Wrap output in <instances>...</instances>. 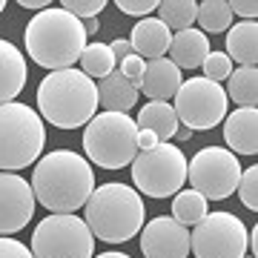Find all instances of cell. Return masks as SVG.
Masks as SVG:
<instances>
[{
    "mask_svg": "<svg viewBox=\"0 0 258 258\" xmlns=\"http://www.w3.org/2000/svg\"><path fill=\"white\" fill-rule=\"evenodd\" d=\"M161 141L152 135V132H147V129H138V152H147V149L158 147Z\"/></svg>",
    "mask_w": 258,
    "mask_h": 258,
    "instance_id": "cell-35",
    "label": "cell"
},
{
    "mask_svg": "<svg viewBox=\"0 0 258 258\" xmlns=\"http://www.w3.org/2000/svg\"><path fill=\"white\" fill-rule=\"evenodd\" d=\"M46 126L26 103H0V172L32 166L43 152Z\"/></svg>",
    "mask_w": 258,
    "mask_h": 258,
    "instance_id": "cell-5",
    "label": "cell"
},
{
    "mask_svg": "<svg viewBox=\"0 0 258 258\" xmlns=\"http://www.w3.org/2000/svg\"><path fill=\"white\" fill-rule=\"evenodd\" d=\"M227 103H230V98L221 83L207 81L204 75H198V78L181 81L172 109H175L178 120L195 132V129L218 126L227 118Z\"/></svg>",
    "mask_w": 258,
    "mask_h": 258,
    "instance_id": "cell-9",
    "label": "cell"
},
{
    "mask_svg": "<svg viewBox=\"0 0 258 258\" xmlns=\"http://www.w3.org/2000/svg\"><path fill=\"white\" fill-rule=\"evenodd\" d=\"M238 195H241V204L247 210L255 212L258 210V166H249V169H241V178H238Z\"/></svg>",
    "mask_w": 258,
    "mask_h": 258,
    "instance_id": "cell-27",
    "label": "cell"
},
{
    "mask_svg": "<svg viewBox=\"0 0 258 258\" xmlns=\"http://www.w3.org/2000/svg\"><path fill=\"white\" fill-rule=\"evenodd\" d=\"M95 235L83 218L72 212H52L32 235L35 258H92Z\"/></svg>",
    "mask_w": 258,
    "mask_h": 258,
    "instance_id": "cell-8",
    "label": "cell"
},
{
    "mask_svg": "<svg viewBox=\"0 0 258 258\" xmlns=\"http://www.w3.org/2000/svg\"><path fill=\"white\" fill-rule=\"evenodd\" d=\"M195 15H198V3L195 0H164V3H158V20L169 32L172 29H178V32L189 29L195 23Z\"/></svg>",
    "mask_w": 258,
    "mask_h": 258,
    "instance_id": "cell-23",
    "label": "cell"
},
{
    "mask_svg": "<svg viewBox=\"0 0 258 258\" xmlns=\"http://www.w3.org/2000/svg\"><path fill=\"white\" fill-rule=\"evenodd\" d=\"M123 15H135V18H149L158 9V0H118L115 3Z\"/></svg>",
    "mask_w": 258,
    "mask_h": 258,
    "instance_id": "cell-30",
    "label": "cell"
},
{
    "mask_svg": "<svg viewBox=\"0 0 258 258\" xmlns=\"http://www.w3.org/2000/svg\"><path fill=\"white\" fill-rule=\"evenodd\" d=\"M135 103H138V86L129 83L120 72H112L109 78H103L98 83V106H103V112H123L126 115Z\"/></svg>",
    "mask_w": 258,
    "mask_h": 258,
    "instance_id": "cell-19",
    "label": "cell"
},
{
    "mask_svg": "<svg viewBox=\"0 0 258 258\" xmlns=\"http://www.w3.org/2000/svg\"><path fill=\"white\" fill-rule=\"evenodd\" d=\"M189 249L195 258H244L247 227L232 212H207L189 232Z\"/></svg>",
    "mask_w": 258,
    "mask_h": 258,
    "instance_id": "cell-11",
    "label": "cell"
},
{
    "mask_svg": "<svg viewBox=\"0 0 258 258\" xmlns=\"http://www.w3.org/2000/svg\"><path fill=\"white\" fill-rule=\"evenodd\" d=\"M0 258H35V255H32V249L23 247L20 241L3 238V235H0Z\"/></svg>",
    "mask_w": 258,
    "mask_h": 258,
    "instance_id": "cell-32",
    "label": "cell"
},
{
    "mask_svg": "<svg viewBox=\"0 0 258 258\" xmlns=\"http://www.w3.org/2000/svg\"><path fill=\"white\" fill-rule=\"evenodd\" d=\"M207 212H210L207 210V198L201 192H195V189H184V192H178L172 198V218L178 224H184L186 230L195 227Z\"/></svg>",
    "mask_w": 258,
    "mask_h": 258,
    "instance_id": "cell-24",
    "label": "cell"
},
{
    "mask_svg": "<svg viewBox=\"0 0 258 258\" xmlns=\"http://www.w3.org/2000/svg\"><path fill=\"white\" fill-rule=\"evenodd\" d=\"M83 221L95 238L106 244H123L144 230L147 210L138 189L126 184H103L92 189L89 201L83 204Z\"/></svg>",
    "mask_w": 258,
    "mask_h": 258,
    "instance_id": "cell-4",
    "label": "cell"
},
{
    "mask_svg": "<svg viewBox=\"0 0 258 258\" xmlns=\"http://www.w3.org/2000/svg\"><path fill=\"white\" fill-rule=\"evenodd\" d=\"M201 69H204V78H207V81L221 83L232 75V60L227 57V52H210L207 60L201 63Z\"/></svg>",
    "mask_w": 258,
    "mask_h": 258,
    "instance_id": "cell-28",
    "label": "cell"
},
{
    "mask_svg": "<svg viewBox=\"0 0 258 258\" xmlns=\"http://www.w3.org/2000/svg\"><path fill=\"white\" fill-rule=\"evenodd\" d=\"M227 81H230V92H227L230 101H235L238 106H255V101H258V69L255 66L232 69V75Z\"/></svg>",
    "mask_w": 258,
    "mask_h": 258,
    "instance_id": "cell-22",
    "label": "cell"
},
{
    "mask_svg": "<svg viewBox=\"0 0 258 258\" xmlns=\"http://www.w3.org/2000/svg\"><path fill=\"white\" fill-rule=\"evenodd\" d=\"M212 49L207 43V35L201 29H184V32H175L172 40H169V60L178 66V69H198V66L207 60Z\"/></svg>",
    "mask_w": 258,
    "mask_h": 258,
    "instance_id": "cell-18",
    "label": "cell"
},
{
    "mask_svg": "<svg viewBox=\"0 0 258 258\" xmlns=\"http://www.w3.org/2000/svg\"><path fill=\"white\" fill-rule=\"evenodd\" d=\"M238 178H241L238 158L224 147H207L201 152H195L192 161H186V181L207 201L230 198L238 186Z\"/></svg>",
    "mask_w": 258,
    "mask_h": 258,
    "instance_id": "cell-10",
    "label": "cell"
},
{
    "mask_svg": "<svg viewBox=\"0 0 258 258\" xmlns=\"http://www.w3.org/2000/svg\"><path fill=\"white\" fill-rule=\"evenodd\" d=\"M178 86H181V69L172 60L158 57V60H149L147 63L138 89L147 98H152V101H166V98H175Z\"/></svg>",
    "mask_w": 258,
    "mask_h": 258,
    "instance_id": "cell-17",
    "label": "cell"
},
{
    "mask_svg": "<svg viewBox=\"0 0 258 258\" xmlns=\"http://www.w3.org/2000/svg\"><path fill=\"white\" fill-rule=\"evenodd\" d=\"M60 6L78 20H92V18H98V15L103 12L106 0H63Z\"/></svg>",
    "mask_w": 258,
    "mask_h": 258,
    "instance_id": "cell-29",
    "label": "cell"
},
{
    "mask_svg": "<svg viewBox=\"0 0 258 258\" xmlns=\"http://www.w3.org/2000/svg\"><path fill=\"white\" fill-rule=\"evenodd\" d=\"M132 181L138 192L149 198H172L181 192L186 181V158L175 144H158V147L138 152L132 161Z\"/></svg>",
    "mask_w": 258,
    "mask_h": 258,
    "instance_id": "cell-7",
    "label": "cell"
},
{
    "mask_svg": "<svg viewBox=\"0 0 258 258\" xmlns=\"http://www.w3.org/2000/svg\"><path fill=\"white\" fill-rule=\"evenodd\" d=\"M227 52L230 60H238L241 66H255L258 60V26L255 20H241L230 26L227 35Z\"/></svg>",
    "mask_w": 258,
    "mask_h": 258,
    "instance_id": "cell-21",
    "label": "cell"
},
{
    "mask_svg": "<svg viewBox=\"0 0 258 258\" xmlns=\"http://www.w3.org/2000/svg\"><path fill=\"white\" fill-rule=\"evenodd\" d=\"M109 52L115 55V60H118V63H120V60H126L129 55H135L129 40H112V43H109Z\"/></svg>",
    "mask_w": 258,
    "mask_h": 258,
    "instance_id": "cell-34",
    "label": "cell"
},
{
    "mask_svg": "<svg viewBox=\"0 0 258 258\" xmlns=\"http://www.w3.org/2000/svg\"><path fill=\"white\" fill-rule=\"evenodd\" d=\"M224 141L235 155H255L258 152V109L241 106L224 118Z\"/></svg>",
    "mask_w": 258,
    "mask_h": 258,
    "instance_id": "cell-14",
    "label": "cell"
},
{
    "mask_svg": "<svg viewBox=\"0 0 258 258\" xmlns=\"http://www.w3.org/2000/svg\"><path fill=\"white\" fill-rule=\"evenodd\" d=\"M81 72L89 75V78H109L112 72H115V55L109 52V46L106 43H92V46L83 49L81 55Z\"/></svg>",
    "mask_w": 258,
    "mask_h": 258,
    "instance_id": "cell-26",
    "label": "cell"
},
{
    "mask_svg": "<svg viewBox=\"0 0 258 258\" xmlns=\"http://www.w3.org/2000/svg\"><path fill=\"white\" fill-rule=\"evenodd\" d=\"M35 215V192L15 172H0V235L20 232Z\"/></svg>",
    "mask_w": 258,
    "mask_h": 258,
    "instance_id": "cell-12",
    "label": "cell"
},
{
    "mask_svg": "<svg viewBox=\"0 0 258 258\" xmlns=\"http://www.w3.org/2000/svg\"><path fill=\"white\" fill-rule=\"evenodd\" d=\"M247 249H252V255L258 252V227H252V232H247Z\"/></svg>",
    "mask_w": 258,
    "mask_h": 258,
    "instance_id": "cell-38",
    "label": "cell"
},
{
    "mask_svg": "<svg viewBox=\"0 0 258 258\" xmlns=\"http://www.w3.org/2000/svg\"><path fill=\"white\" fill-rule=\"evenodd\" d=\"M92 258H129L126 252H103V255H92Z\"/></svg>",
    "mask_w": 258,
    "mask_h": 258,
    "instance_id": "cell-40",
    "label": "cell"
},
{
    "mask_svg": "<svg viewBox=\"0 0 258 258\" xmlns=\"http://www.w3.org/2000/svg\"><path fill=\"white\" fill-rule=\"evenodd\" d=\"M3 9H6V0H0V12H3Z\"/></svg>",
    "mask_w": 258,
    "mask_h": 258,
    "instance_id": "cell-41",
    "label": "cell"
},
{
    "mask_svg": "<svg viewBox=\"0 0 258 258\" xmlns=\"http://www.w3.org/2000/svg\"><path fill=\"white\" fill-rule=\"evenodd\" d=\"M20 6H23V9H32V12H46L52 3H49V0H20Z\"/></svg>",
    "mask_w": 258,
    "mask_h": 258,
    "instance_id": "cell-36",
    "label": "cell"
},
{
    "mask_svg": "<svg viewBox=\"0 0 258 258\" xmlns=\"http://www.w3.org/2000/svg\"><path fill=\"white\" fill-rule=\"evenodd\" d=\"M244 258H255V255H244Z\"/></svg>",
    "mask_w": 258,
    "mask_h": 258,
    "instance_id": "cell-42",
    "label": "cell"
},
{
    "mask_svg": "<svg viewBox=\"0 0 258 258\" xmlns=\"http://www.w3.org/2000/svg\"><path fill=\"white\" fill-rule=\"evenodd\" d=\"M195 20H198V26H201L204 35H207V32H210V35H218L224 29H230L232 12H230V6H227V0H207V3H198Z\"/></svg>",
    "mask_w": 258,
    "mask_h": 258,
    "instance_id": "cell-25",
    "label": "cell"
},
{
    "mask_svg": "<svg viewBox=\"0 0 258 258\" xmlns=\"http://www.w3.org/2000/svg\"><path fill=\"white\" fill-rule=\"evenodd\" d=\"M144 69H147V60L138 55H129L126 60H120V69L118 72L126 78L129 83H135V86H141V78H144Z\"/></svg>",
    "mask_w": 258,
    "mask_h": 258,
    "instance_id": "cell-31",
    "label": "cell"
},
{
    "mask_svg": "<svg viewBox=\"0 0 258 258\" xmlns=\"http://www.w3.org/2000/svg\"><path fill=\"white\" fill-rule=\"evenodd\" d=\"M29 78L26 60L15 43L9 40H0V103H12L23 92Z\"/></svg>",
    "mask_w": 258,
    "mask_h": 258,
    "instance_id": "cell-15",
    "label": "cell"
},
{
    "mask_svg": "<svg viewBox=\"0 0 258 258\" xmlns=\"http://www.w3.org/2000/svg\"><path fill=\"white\" fill-rule=\"evenodd\" d=\"M227 6H230L232 15H241L244 20H255V15H258V3L255 0H230Z\"/></svg>",
    "mask_w": 258,
    "mask_h": 258,
    "instance_id": "cell-33",
    "label": "cell"
},
{
    "mask_svg": "<svg viewBox=\"0 0 258 258\" xmlns=\"http://www.w3.org/2000/svg\"><path fill=\"white\" fill-rule=\"evenodd\" d=\"M178 123H181V120H178L175 109H172V103H166V101H149L147 106H141L138 120H135V126L152 132L161 144L175 135Z\"/></svg>",
    "mask_w": 258,
    "mask_h": 258,
    "instance_id": "cell-20",
    "label": "cell"
},
{
    "mask_svg": "<svg viewBox=\"0 0 258 258\" xmlns=\"http://www.w3.org/2000/svg\"><path fill=\"white\" fill-rule=\"evenodd\" d=\"M141 252L147 258H186L189 255V230L172 215H161L144 224Z\"/></svg>",
    "mask_w": 258,
    "mask_h": 258,
    "instance_id": "cell-13",
    "label": "cell"
},
{
    "mask_svg": "<svg viewBox=\"0 0 258 258\" xmlns=\"http://www.w3.org/2000/svg\"><path fill=\"white\" fill-rule=\"evenodd\" d=\"M37 109L57 129L86 126L98 115V83L81 69L52 72L37 86Z\"/></svg>",
    "mask_w": 258,
    "mask_h": 258,
    "instance_id": "cell-2",
    "label": "cell"
},
{
    "mask_svg": "<svg viewBox=\"0 0 258 258\" xmlns=\"http://www.w3.org/2000/svg\"><path fill=\"white\" fill-rule=\"evenodd\" d=\"M86 49L83 20L72 18L66 9L37 12L26 26V52L37 66L60 72L72 69Z\"/></svg>",
    "mask_w": 258,
    "mask_h": 258,
    "instance_id": "cell-3",
    "label": "cell"
},
{
    "mask_svg": "<svg viewBox=\"0 0 258 258\" xmlns=\"http://www.w3.org/2000/svg\"><path fill=\"white\" fill-rule=\"evenodd\" d=\"M83 29H86V35H95V32L101 29V23H98V18H92V20H83Z\"/></svg>",
    "mask_w": 258,
    "mask_h": 258,
    "instance_id": "cell-39",
    "label": "cell"
},
{
    "mask_svg": "<svg viewBox=\"0 0 258 258\" xmlns=\"http://www.w3.org/2000/svg\"><path fill=\"white\" fill-rule=\"evenodd\" d=\"M172 138L184 144V141H189V138H192V129H189V126H184V123H178V129H175V135H172Z\"/></svg>",
    "mask_w": 258,
    "mask_h": 258,
    "instance_id": "cell-37",
    "label": "cell"
},
{
    "mask_svg": "<svg viewBox=\"0 0 258 258\" xmlns=\"http://www.w3.org/2000/svg\"><path fill=\"white\" fill-rule=\"evenodd\" d=\"M169 40H172V32L161 23L158 18H144L135 23L132 29V52L144 60H158V57H166L169 52Z\"/></svg>",
    "mask_w": 258,
    "mask_h": 258,
    "instance_id": "cell-16",
    "label": "cell"
},
{
    "mask_svg": "<svg viewBox=\"0 0 258 258\" xmlns=\"http://www.w3.org/2000/svg\"><path fill=\"white\" fill-rule=\"evenodd\" d=\"M95 172L89 161L69 149H55L37 161L32 172V192L49 212H75L89 201Z\"/></svg>",
    "mask_w": 258,
    "mask_h": 258,
    "instance_id": "cell-1",
    "label": "cell"
},
{
    "mask_svg": "<svg viewBox=\"0 0 258 258\" xmlns=\"http://www.w3.org/2000/svg\"><path fill=\"white\" fill-rule=\"evenodd\" d=\"M83 152L103 169L129 166L138 155V126L123 112H101L83 129Z\"/></svg>",
    "mask_w": 258,
    "mask_h": 258,
    "instance_id": "cell-6",
    "label": "cell"
}]
</instances>
